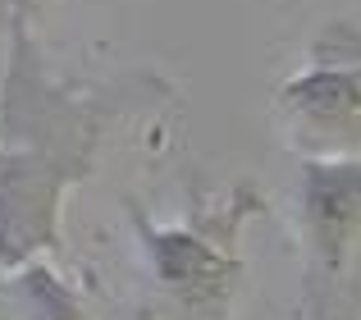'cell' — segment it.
Instances as JSON below:
<instances>
[{
	"instance_id": "6da1fadb",
	"label": "cell",
	"mask_w": 361,
	"mask_h": 320,
	"mask_svg": "<svg viewBox=\"0 0 361 320\" xmlns=\"http://www.w3.org/2000/svg\"><path fill=\"white\" fill-rule=\"evenodd\" d=\"M9 64L0 82V266L23 270L60 242L64 192L92 174L110 124L119 119L123 82H69L42 60L32 23L5 27Z\"/></svg>"
},
{
	"instance_id": "7a4b0ae2",
	"label": "cell",
	"mask_w": 361,
	"mask_h": 320,
	"mask_svg": "<svg viewBox=\"0 0 361 320\" xmlns=\"http://www.w3.org/2000/svg\"><path fill=\"white\" fill-rule=\"evenodd\" d=\"M252 211H261V202L247 183H238L224 202L192 211L188 224H151L142 211H133L151 316L229 320L233 288L243 275L238 233Z\"/></svg>"
},
{
	"instance_id": "3957f363",
	"label": "cell",
	"mask_w": 361,
	"mask_h": 320,
	"mask_svg": "<svg viewBox=\"0 0 361 320\" xmlns=\"http://www.w3.org/2000/svg\"><path fill=\"white\" fill-rule=\"evenodd\" d=\"M293 142L316 156L361 152V32L329 23L325 42L311 55V69L279 92Z\"/></svg>"
},
{
	"instance_id": "277c9868",
	"label": "cell",
	"mask_w": 361,
	"mask_h": 320,
	"mask_svg": "<svg viewBox=\"0 0 361 320\" xmlns=\"http://www.w3.org/2000/svg\"><path fill=\"white\" fill-rule=\"evenodd\" d=\"M298 211H302V242H307V279L311 288H325L343 270L361 229V165L343 156L311 160L302 174Z\"/></svg>"
},
{
	"instance_id": "5b68a950",
	"label": "cell",
	"mask_w": 361,
	"mask_h": 320,
	"mask_svg": "<svg viewBox=\"0 0 361 320\" xmlns=\"http://www.w3.org/2000/svg\"><path fill=\"white\" fill-rule=\"evenodd\" d=\"M0 307H5L0 320H87V312L73 302V293L37 261L0 288Z\"/></svg>"
},
{
	"instance_id": "8992f818",
	"label": "cell",
	"mask_w": 361,
	"mask_h": 320,
	"mask_svg": "<svg viewBox=\"0 0 361 320\" xmlns=\"http://www.w3.org/2000/svg\"><path fill=\"white\" fill-rule=\"evenodd\" d=\"M51 9V0H0V27L14 23H37V18Z\"/></svg>"
}]
</instances>
